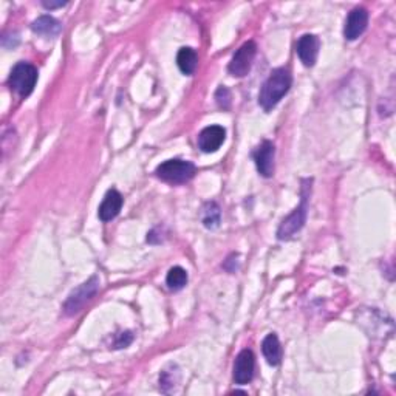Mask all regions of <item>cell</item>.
<instances>
[{"instance_id": "44dd1931", "label": "cell", "mask_w": 396, "mask_h": 396, "mask_svg": "<svg viewBox=\"0 0 396 396\" xmlns=\"http://www.w3.org/2000/svg\"><path fill=\"white\" fill-rule=\"evenodd\" d=\"M42 5L47 10H55V8H61V6L67 5V2H42Z\"/></svg>"}, {"instance_id": "4fadbf2b", "label": "cell", "mask_w": 396, "mask_h": 396, "mask_svg": "<svg viewBox=\"0 0 396 396\" xmlns=\"http://www.w3.org/2000/svg\"><path fill=\"white\" fill-rule=\"evenodd\" d=\"M262 353L265 356L269 366H279L282 361V347L280 341L274 333H269L262 342Z\"/></svg>"}, {"instance_id": "3957f363", "label": "cell", "mask_w": 396, "mask_h": 396, "mask_svg": "<svg viewBox=\"0 0 396 396\" xmlns=\"http://www.w3.org/2000/svg\"><path fill=\"white\" fill-rule=\"evenodd\" d=\"M156 177L160 180L170 183V184H183L192 180L194 175L197 174V168L194 163L186 160H168L161 163L160 166L155 170Z\"/></svg>"}, {"instance_id": "7a4b0ae2", "label": "cell", "mask_w": 396, "mask_h": 396, "mask_svg": "<svg viewBox=\"0 0 396 396\" xmlns=\"http://www.w3.org/2000/svg\"><path fill=\"white\" fill-rule=\"evenodd\" d=\"M309 194H312V180H303L302 192H300V204L287 217V219L282 220L279 229H277V239L291 240L300 233V229L303 228V224H305L307 222Z\"/></svg>"}, {"instance_id": "ffe728a7", "label": "cell", "mask_w": 396, "mask_h": 396, "mask_svg": "<svg viewBox=\"0 0 396 396\" xmlns=\"http://www.w3.org/2000/svg\"><path fill=\"white\" fill-rule=\"evenodd\" d=\"M134 341V334L130 332H124L121 334L116 336V341L114 342V348H125L132 344Z\"/></svg>"}, {"instance_id": "d6986e66", "label": "cell", "mask_w": 396, "mask_h": 396, "mask_svg": "<svg viewBox=\"0 0 396 396\" xmlns=\"http://www.w3.org/2000/svg\"><path fill=\"white\" fill-rule=\"evenodd\" d=\"M231 99H233V96H231V91L226 87H220L215 91V101L220 109L228 110L231 107Z\"/></svg>"}, {"instance_id": "9c48e42d", "label": "cell", "mask_w": 396, "mask_h": 396, "mask_svg": "<svg viewBox=\"0 0 396 396\" xmlns=\"http://www.w3.org/2000/svg\"><path fill=\"white\" fill-rule=\"evenodd\" d=\"M274 156L276 149L271 141H263L257 147L254 154V161L259 174L265 178H271L274 175Z\"/></svg>"}, {"instance_id": "7c38bea8", "label": "cell", "mask_w": 396, "mask_h": 396, "mask_svg": "<svg viewBox=\"0 0 396 396\" xmlns=\"http://www.w3.org/2000/svg\"><path fill=\"white\" fill-rule=\"evenodd\" d=\"M368 25V12L366 8H354L350 12L345 26H344V36L347 41H356L362 33L367 30Z\"/></svg>"}, {"instance_id": "5bb4252c", "label": "cell", "mask_w": 396, "mask_h": 396, "mask_svg": "<svg viewBox=\"0 0 396 396\" xmlns=\"http://www.w3.org/2000/svg\"><path fill=\"white\" fill-rule=\"evenodd\" d=\"M31 30L36 33V35L47 36V37H55L59 33L62 31V25L59 21H56L55 17L51 16H41L37 17L35 22L31 24Z\"/></svg>"}, {"instance_id": "ac0fdd59", "label": "cell", "mask_w": 396, "mask_h": 396, "mask_svg": "<svg viewBox=\"0 0 396 396\" xmlns=\"http://www.w3.org/2000/svg\"><path fill=\"white\" fill-rule=\"evenodd\" d=\"M175 375H178V372L174 373V370H172V372L164 370V372L160 375V387H161V390H163L164 393H168V387H170V390H172L174 386L177 384L178 376L175 378Z\"/></svg>"}, {"instance_id": "2e32d148", "label": "cell", "mask_w": 396, "mask_h": 396, "mask_svg": "<svg viewBox=\"0 0 396 396\" xmlns=\"http://www.w3.org/2000/svg\"><path fill=\"white\" fill-rule=\"evenodd\" d=\"M201 222L208 229H215L220 226L222 222V210L220 206L214 201L206 203L201 213Z\"/></svg>"}, {"instance_id": "e0dca14e", "label": "cell", "mask_w": 396, "mask_h": 396, "mask_svg": "<svg viewBox=\"0 0 396 396\" xmlns=\"http://www.w3.org/2000/svg\"><path fill=\"white\" fill-rule=\"evenodd\" d=\"M166 283H168L169 289H172V291H180V289L186 287V283H188L186 269L181 267L170 268L168 277H166Z\"/></svg>"}, {"instance_id": "8fae6325", "label": "cell", "mask_w": 396, "mask_h": 396, "mask_svg": "<svg viewBox=\"0 0 396 396\" xmlns=\"http://www.w3.org/2000/svg\"><path fill=\"white\" fill-rule=\"evenodd\" d=\"M123 204H124V198L116 189L107 190V194H105L101 206H99L98 209L99 220L107 223V222L116 219L118 214L121 213Z\"/></svg>"}, {"instance_id": "277c9868", "label": "cell", "mask_w": 396, "mask_h": 396, "mask_svg": "<svg viewBox=\"0 0 396 396\" xmlns=\"http://www.w3.org/2000/svg\"><path fill=\"white\" fill-rule=\"evenodd\" d=\"M10 87L16 91L19 96L26 98L33 93L37 82V69L28 62H19L15 65L10 75Z\"/></svg>"}, {"instance_id": "ba28073f", "label": "cell", "mask_w": 396, "mask_h": 396, "mask_svg": "<svg viewBox=\"0 0 396 396\" xmlns=\"http://www.w3.org/2000/svg\"><path fill=\"white\" fill-rule=\"evenodd\" d=\"M224 140H226V130L222 125H208L198 135V147L204 154H213L222 147Z\"/></svg>"}, {"instance_id": "52a82bcc", "label": "cell", "mask_w": 396, "mask_h": 396, "mask_svg": "<svg viewBox=\"0 0 396 396\" xmlns=\"http://www.w3.org/2000/svg\"><path fill=\"white\" fill-rule=\"evenodd\" d=\"M255 356L251 350H242L234 362V381L239 386H245L254 378Z\"/></svg>"}, {"instance_id": "30bf717a", "label": "cell", "mask_w": 396, "mask_h": 396, "mask_svg": "<svg viewBox=\"0 0 396 396\" xmlns=\"http://www.w3.org/2000/svg\"><path fill=\"white\" fill-rule=\"evenodd\" d=\"M319 37L314 35H303L299 42H297V56H299L300 62L305 65V67H313L318 61V55H319Z\"/></svg>"}, {"instance_id": "6da1fadb", "label": "cell", "mask_w": 396, "mask_h": 396, "mask_svg": "<svg viewBox=\"0 0 396 396\" xmlns=\"http://www.w3.org/2000/svg\"><path fill=\"white\" fill-rule=\"evenodd\" d=\"M293 84V76L288 69H276L263 84L259 95V104L265 111L274 109L285 96Z\"/></svg>"}, {"instance_id": "8992f818", "label": "cell", "mask_w": 396, "mask_h": 396, "mask_svg": "<svg viewBox=\"0 0 396 396\" xmlns=\"http://www.w3.org/2000/svg\"><path fill=\"white\" fill-rule=\"evenodd\" d=\"M257 55V45L253 41H248L242 45V47L234 53L233 59L228 65L229 73L237 78H243L249 73L251 67H253L254 57Z\"/></svg>"}, {"instance_id": "9a60e30c", "label": "cell", "mask_w": 396, "mask_h": 396, "mask_svg": "<svg viewBox=\"0 0 396 396\" xmlns=\"http://www.w3.org/2000/svg\"><path fill=\"white\" fill-rule=\"evenodd\" d=\"M177 65L180 69L181 73L184 75H192L197 70L198 65V55L194 48L190 47H183L177 55Z\"/></svg>"}, {"instance_id": "5b68a950", "label": "cell", "mask_w": 396, "mask_h": 396, "mask_svg": "<svg viewBox=\"0 0 396 396\" xmlns=\"http://www.w3.org/2000/svg\"><path fill=\"white\" fill-rule=\"evenodd\" d=\"M99 289V279L96 276L90 277L89 280H85L82 285H79L76 289L70 293L67 300L64 303V313L67 316H73L81 312L85 303L93 299V296Z\"/></svg>"}]
</instances>
